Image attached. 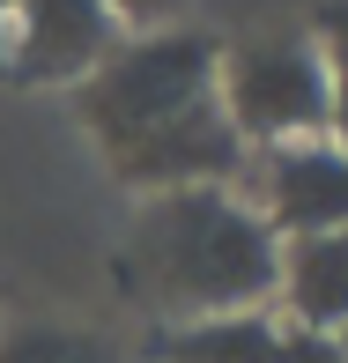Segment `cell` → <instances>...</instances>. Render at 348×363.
<instances>
[{"mask_svg":"<svg viewBox=\"0 0 348 363\" xmlns=\"http://www.w3.org/2000/svg\"><path fill=\"white\" fill-rule=\"evenodd\" d=\"M74 104L104 163L141 186V201L186 186H237L245 171V141L215 96V45L193 30L126 38L74 89Z\"/></svg>","mask_w":348,"mask_h":363,"instance_id":"obj_1","label":"cell"},{"mask_svg":"<svg viewBox=\"0 0 348 363\" xmlns=\"http://www.w3.org/2000/svg\"><path fill=\"white\" fill-rule=\"evenodd\" d=\"M281 274V238L237 186L148 193L134 216V282L171 326L267 311Z\"/></svg>","mask_w":348,"mask_h":363,"instance_id":"obj_2","label":"cell"},{"mask_svg":"<svg viewBox=\"0 0 348 363\" xmlns=\"http://www.w3.org/2000/svg\"><path fill=\"white\" fill-rule=\"evenodd\" d=\"M215 96H223L245 156L289 148V141H326V67H319V45L296 30H267V38L215 52Z\"/></svg>","mask_w":348,"mask_h":363,"instance_id":"obj_3","label":"cell"},{"mask_svg":"<svg viewBox=\"0 0 348 363\" xmlns=\"http://www.w3.org/2000/svg\"><path fill=\"white\" fill-rule=\"evenodd\" d=\"M237 193L259 208V223H267L281 245L348 230V148H334V141L252 148L245 171H237Z\"/></svg>","mask_w":348,"mask_h":363,"instance_id":"obj_4","label":"cell"},{"mask_svg":"<svg viewBox=\"0 0 348 363\" xmlns=\"http://www.w3.org/2000/svg\"><path fill=\"white\" fill-rule=\"evenodd\" d=\"M119 45L126 30L104 0H15L0 30V60L45 89H82Z\"/></svg>","mask_w":348,"mask_h":363,"instance_id":"obj_5","label":"cell"},{"mask_svg":"<svg viewBox=\"0 0 348 363\" xmlns=\"http://www.w3.org/2000/svg\"><path fill=\"white\" fill-rule=\"evenodd\" d=\"M274 304H281V326H304V334H341V326H348V230H326V238H289V245H281Z\"/></svg>","mask_w":348,"mask_h":363,"instance_id":"obj_6","label":"cell"},{"mask_svg":"<svg viewBox=\"0 0 348 363\" xmlns=\"http://www.w3.org/2000/svg\"><path fill=\"white\" fill-rule=\"evenodd\" d=\"M163 363H289V326L274 311H230L163 334Z\"/></svg>","mask_w":348,"mask_h":363,"instance_id":"obj_7","label":"cell"},{"mask_svg":"<svg viewBox=\"0 0 348 363\" xmlns=\"http://www.w3.org/2000/svg\"><path fill=\"white\" fill-rule=\"evenodd\" d=\"M0 363H119V356H111V341L82 334V326L15 319V326H0Z\"/></svg>","mask_w":348,"mask_h":363,"instance_id":"obj_8","label":"cell"},{"mask_svg":"<svg viewBox=\"0 0 348 363\" xmlns=\"http://www.w3.org/2000/svg\"><path fill=\"white\" fill-rule=\"evenodd\" d=\"M311 45H319V67H326V141L348 148V8H326Z\"/></svg>","mask_w":348,"mask_h":363,"instance_id":"obj_9","label":"cell"},{"mask_svg":"<svg viewBox=\"0 0 348 363\" xmlns=\"http://www.w3.org/2000/svg\"><path fill=\"white\" fill-rule=\"evenodd\" d=\"M111 15H119V30H134V38H156V30H171L178 15H186V0H104Z\"/></svg>","mask_w":348,"mask_h":363,"instance_id":"obj_10","label":"cell"},{"mask_svg":"<svg viewBox=\"0 0 348 363\" xmlns=\"http://www.w3.org/2000/svg\"><path fill=\"white\" fill-rule=\"evenodd\" d=\"M289 363H341V341H334V334H304V326H289Z\"/></svg>","mask_w":348,"mask_h":363,"instance_id":"obj_11","label":"cell"},{"mask_svg":"<svg viewBox=\"0 0 348 363\" xmlns=\"http://www.w3.org/2000/svg\"><path fill=\"white\" fill-rule=\"evenodd\" d=\"M334 341H341V363H348V326H341V334H334Z\"/></svg>","mask_w":348,"mask_h":363,"instance_id":"obj_12","label":"cell"},{"mask_svg":"<svg viewBox=\"0 0 348 363\" xmlns=\"http://www.w3.org/2000/svg\"><path fill=\"white\" fill-rule=\"evenodd\" d=\"M8 8H15V0H0V30H8Z\"/></svg>","mask_w":348,"mask_h":363,"instance_id":"obj_13","label":"cell"}]
</instances>
